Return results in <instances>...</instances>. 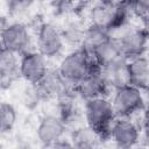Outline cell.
I'll list each match as a JSON object with an SVG mask.
<instances>
[{
	"label": "cell",
	"instance_id": "obj_1",
	"mask_svg": "<svg viewBox=\"0 0 149 149\" xmlns=\"http://www.w3.org/2000/svg\"><path fill=\"white\" fill-rule=\"evenodd\" d=\"M84 115L86 125L93 129L101 140H109V133L116 114L111 99L100 97L85 101Z\"/></svg>",
	"mask_w": 149,
	"mask_h": 149
},
{
	"label": "cell",
	"instance_id": "obj_2",
	"mask_svg": "<svg viewBox=\"0 0 149 149\" xmlns=\"http://www.w3.org/2000/svg\"><path fill=\"white\" fill-rule=\"evenodd\" d=\"M92 56L84 48H76L66 54L58 64V71L66 84L76 90L78 84L91 72L95 66Z\"/></svg>",
	"mask_w": 149,
	"mask_h": 149
},
{
	"label": "cell",
	"instance_id": "obj_3",
	"mask_svg": "<svg viewBox=\"0 0 149 149\" xmlns=\"http://www.w3.org/2000/svg\"><path fill=\"white\" fill-rule=\"evenodd\" d=\"M108 34L118 42L122 55L127 59L144 55L149 41V33L146 28L127 22Z\"/></svg>",
	"mask_w": 149,
	"mask_h": 149
},
{
	"label": "cell",
	"instance_id": "obj_4",
	"mask_svg": "<svg viewBox=\"0 0 149 149\" xmlns=\"http://www.w3.org/2000/svg\"><path fill=\"white\" fill-rule=\"evenodd\" d=\"M111 101L116 118H132L134 114L146 108L142 90L132 84L114 88Z\"/></svg>",
	"mask_w": 149,
	"mask_h": 149
},
{
	"label": "cell",
	"instance_id": "obj_5",
	"mask_svg": "<svg viewBox=\"0 0 149 149\" xmlns=\"http://www.w3.org/2000/svg\"><path fill=\"white\" fill-rule=\"evenodd\" d=\"M36 47L48 59L59 57L65 47L61 29L50 22L41 23L36 31Z\"/></svg>",
	"mask_w": 149,
	"mask_h": 149
},
{
	"label": "cell",
	"instance_id": "obj_6",
	"mask_svg": "<svg viewBox=\"0 0 149 149\" xmlns=\"http://www.w3.org/2000/svg\"><path fill=\"white\" fill-rule=\"evenodd\" d=\"M31 36L26 24L21 22H12L2 27L1 30V49L14 52L19 56L29 51Z\"/></svg>",
	"mask_w": 149,
	"mask_h": 149
},
{
	"label": "cell",
	"instance_id": "obj_7",
	"mask_svg": "<svg viewBox=\"0 0 149 149\" xmlns=\"http://www.w3.org/2000/svg\"><path fill=\"white\" fill-rule=\"evenodd\" d=\"M49 71L48 58L38 50H29L20 57V76L28 84H38Z\"/></svg>",
	"mask_w": 149,
	"mask_h": 149
},
{
	"label": "cell",
	"instance_id": "obj_8",
	"mask_svg": "<svg viewBox=\"0 0 149 149\" xmlns=\"http://www.w3.org/2000/svg\"><path fill=\"white\" fill-rule=\"evenodd\" d=\"M109 88L111 87L102 74L101 68L95 65L91 70V72L78 84L74 93L85 102L95 98L107 97V92Z\"/></svg>",
	"mask_w": 149,
	"mask_h": 149
},
{
	"label": "cell",
	"instance_id": "obj_9",
	"mask_svg": "<svg viewBox=\"0 0 149 149\" xmlns=\"http://www.w3.org/2000/svg\"><path fill=\"white\" fill-rule=\"evenodd\" d=\"M66 127L59 115H44L36 128V136L38 142L44 147H55L64 139Z\"/></svg>",
	"mask_w": 149,
	"mask_h": 149
},
{
	"label": "cell",
	"instance_id": "obj_10",
	"mask_svg": "<svg viewBox=\"0 0 149 149\" xmlns=\"http://www.w3.org/2000/svg\"><path fill=\"white\" fill-rule=\"evenodd\" d=\"M140 128L130 118H116L112 125L109 140L120 148H130L139 143Z\"/></svg>",
	"mask_w": 149,
	"mask_h": 149
},
{
	"label": "cell",
	"instance_id": "obj_11",
	"mask_svg": "<svg viewBox=\"0 0 149 149\" xmlns=\"http://www.w3.org/2000/svg\"><path fill=\"white\" fill-rule=\"evenodd\" d=\"M19 55L1 49L0 54V85L2 90L9 88L17 78H20Z\"/></svg>",
	"mask_w": 149,
	"mask_h": 149
},
{
	"label": "cell",
	"instance_id": "obj_12",
	"mask_svg": "<svg viewBox=\"0 0 149 149\" xmlns=\"http://www.w3.org/2000/svg\"><path fill=\"white\" fill-rule=\"evenodd\" d=\"M129 84L141 88L149 90V57L141 55L127 59Z\"/></svg>",
	"mask_w": 149,
	"mask_h": 149
},
{
	"label": "cell",
	"instance_id": "obj_13",
	"mask_svg": "<svg viewBox=\"0 0 149 149\" xmlns=\"http://www.w3.org/2000/svg\"><path fill=\"white\" fill-rule=\"evenodd\" d=\"M90 55L92 56L94 63L98 66H100L101 69L125 57L121 52V49H120L118 42L114 38H112L111 36L108 38H106L104 42H101L99 45H97L91 51Z\"/></svg>",
	"mask_w": 149,
	"mask_h": 149
},
{
	"label": "cell",
	"instance_id": "obj_14",
	"mask_svg": "<svg viewBox=\"0 0 149 149\" xmlns=\"http://www.w3.org/2000/svg\"><path fill=\"white\" fill-rule=\"evenodd\" d=\"M102 74L108 83L111 88H118L120 86L129 84L128 69H127V58H121L105 68L101 69Z\"/></svg>",
	"mask_w": 149,
	"mask_h": 149
},
{
	"label": "cell",
	"instance_id": "obj_15",
	"mask_svg": "<svg viewBox=\"0 0 149 149\" xmlns=\"http://www.w3.org/2000/svg\"><path fill=\"white\" fill-rule=\"evenodd\" d=\"M87 27H88V24H85V22H83L78 19H72V20L66 21L64 23L63 28L61 29V33H62L65 44L76 47V48H80L83 45Z\"/></svg>",
	"mask_w": 149,
	"mask_h": 149
},
{
	"label": "cell",
	"instance_id": "obj_16",
	"mask_svg": "<svg viewBox=\"0 0 149 149\" xmlns=\"http://www.w3.org/2000/svg\"><path fill=\"white\" fill-rule=\"evenodd\" d=\"M70 141L72 142V146L77 148H93L98 146L101 139L93 129H91L87 125H85L71 133Z\"/></svg>",
	"mask_w": 149,
	"mask_h": 149
},
{
	"label": "cell",
	"instance_id": "obj_17",
	"mask_svg": "<svg viewBox=\"0 0 149 149\" xmlns=\"http://www.w3.org/2000/svg\"><path fill=\"white\" fill-rule=\"evenodd\" d=\"M16 118H17V114H16L15 107L7 101L1 102V106H0V130H1V134H7L14 128V126L16 123Z\"/></svg>",
	"mask_w": 149,
	"mask_h": 149
},
{
	"label": "cell",
	"instance_id": "obj_18",
	"mask_svg": "<svg viewBox=\"0 0 149 149\" xmlns=\"http://www.w3.org/2000/svg\"><path fill=\"white\" fill-rule=\"evenodd\" d=\"M132 15L144 24H149V0H130Z\"/></svg>",
	"mask_w": 149,
	"mask_h": 149
},
{
	"label": "cell",
	"instance_id": "obj_19",
	"mask_svg": "<svg viewBox=\"0 0 149 149\" xmlns=\"http://www.w3.org/2000/svg\"><path fill=\"white\" fill-rule=\"evenodd\" d=\"M33 0H5L8 13L12 15H19L27 10Z\"/></svg>",
	"mask_w": 149,
	"mask_h": 149
},
{
	"label": "cell",
	"instance_id": "obj_20",
	"mask_svg": "<svg viewBox=\"0 0 149 149\" xmlns=\"http://www.w3.org/2000/svg\"><path fill=\"white\" fill-rule=\"evenodd\" d=\"M143 133H144V139L149 142V108L147 109L144 114V121H143Z\"/></svg>",
	"mask_w": 149,
	"mask_h": 149
},
{
	"label": "cell",
	"instance_id": "obj_21",
	"mask_svg": "<svg viewBox=\"0 0 149 149\" xmlns=\"http://www.w3.org/2000/svg\"><path fill=\"white\" fill-rule=\"evenodd\" d=\"M72 1H73V3H76L80 7H90L91 5L97 2L98 0H72Z\"/></svg>",
	"mask_w": 149,
	"mask_h": 149
},
{
	"label": "cell",
	"instance_id": "obj_22",
	"mask_svg": "<svg viewBox=\"0 0 149 149\" xmlns=\"http://www.w3.org/2000/svg\"><path fill=\"white\" fill-rule=\"evenodd\" d=\"M106 1L112 3V5H114V6H119V5H121V3H123V2H126L128 0H106Z\"/></svg>",
	"mask_w": 149,
	"mask_h": 149
}]
</instances>
